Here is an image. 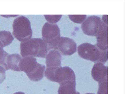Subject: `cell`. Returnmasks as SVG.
<instances>
[{
  "mask_svg": "<svg viewBox=\"0 0 125 94\" xmlns=\"http://www.w3.org/2000/svg\"><path fill=\"white\" fill-rule=\"evenodd\" d=\"M20 53L23 57L28 56L45 58L48 52L47 44L40 38H32L20 44Z\"/></svg>",
  "mask_w": 125,
  "mask_h": 94,
  "instance_id": "1",
  "label": "cell"
},
{
  "mask_svg": "<svg viewBox=\"0 0 125 94\" xmlns=\"http://www.w3.org/2000/svg\"><path fill=\"white\" fill-rule=\"evenodd\" d=\"M19 67L20 71L24 72L31 81H37L43 77L45 66L38 63L34 57H23L19 63Z\"/></svg>",
  "mask_w": 125,
  "mask_h": 94,
  "instance_id": "2",
  "label": "cell"
},
{
  "mask_svg": "<svg viewBox=\"0 0 125 94\" xmlns=\"http://www.w3.org/2000/svg\"><path fill=\"white\" fill-rule=\"evenodd\" d=\"M13 34L19 41L23 42L31 38L32 35L30 21L26 17L21 16L14 21Z\"/></svg>",
  "mask_w": 125,
  "mask_h": 94,
  "instance_id": "3",
  "label": "cell"
},
{
  "mask_svg": "<svg viewBox=\"0 0 125 94\" xmlns=\"http://www.w3.org/2000/svg\"><path fill=\"white\" fill-rule=\"evenodd\" d=\"M45 76L49 80L58 83L59 85L68 80H75V74L68 67H52L47 69Z\"/></svg>",
  "mask_w": 125,
  "mask_h": 94,
  "instance_id": "4",
  "label": "cell"
},
{
  "mask_svg": "<svg viewBox=\"0 0 125 94\" xmlns=\"http://www.w3.org/2000/svg\"><path fill=\"white\" fill-rule=\"evenodd\" d=\"M42 39L47 44L49 51L57 50V42L60 37V30L58 25L46 22L42 27Z\"/></svg>",
  "mask_w": 125,
  "mask_h": 94,
  "instance_id": "5",
  "label": "cell"
},
{
  "mask_svg": "<svg viewBox=\"0 0 125 94\" xmlns=\"http://www.w3.org/2000/svg\"><path fill=\"white\" fill-rule=\"evenodd\" d=\"M96 45L88 43L82 44L78 46V53L82 58L91 61L99 62L103 51Z\"/></svg>",
  "mask_w": 125,
  "mask_h": 94,
  "instance_id": "6",
  "label": "cell"
},
{
  "mask_svg": "<svg viewBox=\"0 0 125 94\" xmlns=\"http://www.w3.org/2000/svg\"><path fill=\"white\" fill-rule=\"evenodd\" d=\"M104 24L100 17L92 16L89 17L83 22L81 28L86 35L96 36Z\"/></svg>",
  "mask_w": 125,
  "mask_h": 94,
  "instance_id": "7",
  "label": "cell"
},
{
  "mask_svg": "<svg viewBox=\"0 0 125 94\" xmlns=\"http://www.w3.org/2000/svg\"><path fill=\"white\" fill-rule=\"evenodd\" d=\"M76 44L73 40L62 37L58 41L57 50L62 55H70L76 52Z\"/></svg>",
  "mask_w": 125,
  "mask_h": 94,
  "instance_id": "8",
  "label": "cell"
},
{
  "mask_svg": "<svg viewBox=\"0 0 125 94\" xmlns=\"http://www.w3.org/2000/svg\"><path fill=\"white\" fill-rule=\"evenodd\" d=\"M107 67L103 63H97L93 66L91 75L94 80L98 83L107 81Z\"/></svg>",
  "mask_w": 125,
  "mask_h": 94,
  "instance_id": "9",
  "label": "cell"
},
{
  "mask_svg": "<svg viewBox=\"0 0 125 94\" xmlns=\"http://www.w3.org/2000/svg\"><path fill=\"white\" fill-rule=\"evenodd\" d=\"M61 57L57 50H52L49 51L45 57L46 68L61 67Z\"/></svg>",
  "mask_w": 125,
  "mask_h": 94,
  "instance_id": "10",
  "label": "cell"
},
{
  "mask_svg": "<svg viewBox=\"0 0 125 94\" xmlns=\"http://www.w3.org/2000/svg\"><path fill=\"white\" fill-rule=\"evenodd\" d=\"M107 26L104 24L96 36L97 40L96 45L102 50H107Z\"/></svg>",
  "mask_w": 125,
  "mask_h": 94,
  "instance_id": "11",
  "label": "cell"
},
{
  "mask_svg": "<svg viewBox=\"0 0 125 94\" xmlns=\"http://www.w3.org/2000/svg\"><path fill=\"white\" fill-rule=\"evenodd\" d=\"M75 80L65 81L60 84L58 92V94H79L75 90Z\"/></svg>",
  "mask_w": 125,
  "mask_h": 94,
  "instance_id": "12",
  "label": "cell"
},
{
  "mask_svg": "<svg viewBox=\"0 0 125 94\" xmlns=\"http://www.w3.org/2000/svg\"><path fill=\"white\" fill-rule=\"evenodd\" d=\"M22 58L18 54L8 55L6 59V64L8 70L11 69L13 70L20 71L19 64Z\"/></svg>",
  "mask_w": 125,
  "mask_h": 94,
  "instance_id": "13",
  "label": "cell"
},
{
  "mask_svg": "<svg viewBox=\"0 0 125 94\" xmlns=\"http://www.w3.org/2000/svg\"><path fill=\"white\" fill-rule=\"evenodd\" d=\"M14 39L13 36L9 31H0V42L3 47L10 44Z\"/></svg>",
  "mask_w": 125,
  "mask_h": 94,
  "instance_id": "14",
  "label": "cell"
},
{
  "mask_svg": "<svg viewBox=\"0 0 125 94\" xmlns=\"http://www.w3.org/2000/svg\"><path fill=\"white\" fill-rule=\"evenodd\" d=\"M3 47L0 42V65L3 67L6 70L8 69L6 64V59L9 54L3 50Z\"/></svg>",
  "mask_w": 125,
  "mask_h": 94,
  "instance_id": "15",
  "label": "cell"
},
{
  "mask_svg": "<svg viewBox=\"0 0 125 94\" xmlns=\"http://www.w3.org/2000/svg\"><path fill=\"white\" fill-rule=\"evenodd\" d=\"M70 19L73 22L76 23H81L84 21L86 18V15H68Z\"/></svg>",
  "mask_w": 125,
  "mask_h": 94,
  "instance_id": "16",
  "label": "cell"
},
{
  "mask_svg": "<svg viewBox=\"0 0 125 94\" xmlns=\"http://www.w3.org/2000/svg\"><path fill=\"white\" fill-rule=\"evenodd\" d=\"M44 16L48 22L55 24L60 19L62 15H44Z\"/></svg>",
  "mask_w": 125,
  "mask_h": 94,
  "instance_id": "17",
  "label": "cell"
},
{
  "mask_svg": "<svg viewBox=\"0 0 125 94\" xmlns=\"http://www.w3.org/2000/svg\"><path fill=\"white\" fill-rule=\"evenodd\" d=\"M5 68L0 65V84L2 83L5 79Z\"/></svg>",
  "mask_w": 125,
  "mask_h": 94,
  "instance_id": "18",
  "label": "cell"
},
{
  "mask_svg": "<svg viewBox=\"0 0 125 94\" xmlns=\"http://www.w3.org/2000/svg\"><path fill=\"white\" fill-rule=\"evenodd\" d=\"M107 15H104L103 18V22L106 24H107Z\"/></svg>",
  "mask_w": 125,
  "mask_h": 94,
  "instance_id": "19",
  "label": "cell"
},
{
  "mask_svg": "<svg viewBox=\"0 0 125 94\" xmlns=\"http://www.w3.org/2000/svg\"><path fill=\"white\" fill-rule=\"evenodd\" d=\"M13 94H25L24 93L21 92H18L14 93Z\"/></svg>",
  "mask_w": 125,
  "mask_h": 94,
  "instance_id": "20",
  "label": "cell"
}]
</instances>
